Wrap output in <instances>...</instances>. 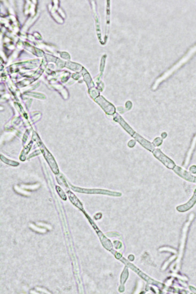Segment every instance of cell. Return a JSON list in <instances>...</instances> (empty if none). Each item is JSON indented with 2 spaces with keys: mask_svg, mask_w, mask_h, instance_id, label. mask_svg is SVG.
Returning a JSON list of instances; mask_svg holds the SVG:
<instances>
[{
  "mask_svg": "<svg viewBox=\"0 0 196 294\" xmlns=\"http://www.w3.org/2000/svg\"><path fill=\"white\" fill-rule=\"evenodd\" d=\"M190 171L192 173H196V166L194 165L191 167L190 169Z\"/></svg>",
  "mask_w": 196,
  "mask_h": 294,
  "instance_id": "277c9868",
  "label": "cell"
},
{
  "mask_svg": "<svg viewBox=\"0 0 196 294\" xmlns=\"http://www.w3.org/2000/svg\"><path fill=\"white\" fill-rule=\"evenodd\" d=\"M157 156H158L159 159L169 169H173L176 166L172 160L162 153H159V155Z\"/></svg>",
  "mask_w": 196,
  "mask_h": 294,
  "instance_id": "3957f363",
  "label": "cell"
},
{
  "mask_svg": "<svg viewBox=\"0 0 196 294\" xmlns=\"http://www.w3.org/2000/svg\"><path fill=\"white\" fill-rule=\"evenodd\" d=\"M174 172L182 178L187 181L196 183V177L192 175L189 172L179 166H176L173 169Z\"/></svg>",
  "mask_w": 196,
  "mask_h": 294,
  "instance_id": "6da1fadb",
  "label": "cell"
},
{
  "mask_svg": "<svg viewBox=\"0 0 196 294\" xmlns=\"http://www.w3.org/2000/svg\"><path fill=\"white\" fill-rule=\"evenodd\" d=\"M196 203V189L194 194L190 200L184 205L179 206L177 208V210L180 212H185L190 209Z\"/></svg>",
  "mask_w": 196,
  "mask_h": 294,
  "instance_id": "7a4b0ae2",
  "label": "cell"
}]
</instances>
